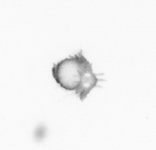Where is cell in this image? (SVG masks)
<instances>
[{
	"label": "cell",
	"instance_id": "1",
	"mask_svg": "<svg viewBox=\"0 0 156 150\" xmlns=\"http://www.w3.org/2000/svg\"><path fill=\"white\" fill-rule=\"evenodd\" d=\"M52 75L60 87L75 91L83 101L100 80L94 73L92 64L83 56L81 50L74 56L69 55L57 64L53 63Z\"/></svg>",
	"mask_w": 156,
	"mask_h": 150
}]
</instances>
